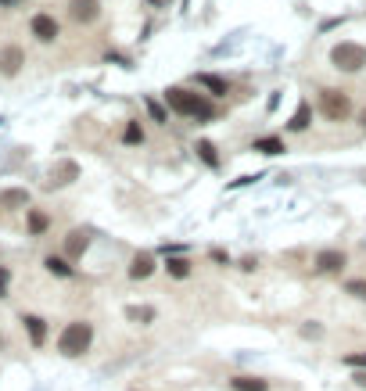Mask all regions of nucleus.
Masks as SVG:
<instances>
[{"label": "nucleus", "mask_w": 366, "mask_h": 391, "mask_svg": "<svg viewBox=\"0 0 366 391\" xmlns=\"http://www.w3.org/2000/svg\"><path fill=\"white\" fill-rule=\"evenodd\" d=\"M165 104L172 108L176 115H194V119H209L212 115V104L194 90H183V86H172L165 90Z\"/></svg>", "instance_id": "f257e3e1"}, {"label": "nucleus", "mask_w": 366, "mask_h": 391, "mask_svg": "<svg viewBox=\"0 0 366 391\" xmlns=\"http://www.w3.org/2000/svg\"><path fill=\"white\" fill-rule=\"evenodd\" d=\"M90 341H93V327H90L87 320H76V323H69L65 331H61V337H58V352L69 355V359H76V355L90 352Z\"/></svg>", "instance_id": "f03ea898"}, {"label": "nucleus", "mask_w": 366, "mask_h": 391, "mask_svg": "<svg viewBox=\"0 0 366 391\" xmlns=\"http://www.w3.org/2000/svg\"><path fill=\"white\" fill-rule=\"evenodd\" d=\"M330 65L338 69V72H359V69H366V47L363 43H352V40H341L330 51Z\"/></svg>", "instance_id": "7ed1b4c3"}, {"label": "nucleus", "mask_w": 366, "mask_h": 391, "mask_svg": "<svg viewBox=\"0 0 366 391\" xmlns=\"http://www.w3.org/2000/svg\"><path fill=\"white\" fill-rule=\"evenodd\" d=\"M320 115L327 122H345L352 115V97H348L345 90H334V86L320 90Z\"/></svg>", "instance_id": "20e7f679"}, {"label": "nucleus", "mask_w": 366, "mask_h": 391, "mask_svg": "<svg viewBox=\"0 0 366 391\" xmlns=\"http://www.w3.org/2000/svg\"><path fill=\"white\" fill-rule=\"evenodd\" d=\"M101 14V0H69V19L79 22V25H90L98 22Z\"/></svg>", "instance_id": "39448f33"}, {"label": "nucleus", "mask_w": 366, "mask_h": 391, "mask_svg": "<svg viewBox=\"0 0 366 391\" xmlns=\"http://www.w3.org/2000/svg\"><path fill=\"white\" fill-rule=\"evenodd\" d=\"M345 252H338V248H323L320 255H316V273H341L345 270Z\"/></svg>", "instance_id": "423d86ee"}, {"label": "nucleus", "mask_w": 366, "mask_h": 391, "mask_svg": "<svg viewBox=\"0 0 366 391\" xmlns=\"http://www.w3.org/2000/svg\"><path fill=\"white\" fill-rule=\"evenodd\" d=\"M29 29H33V36H36L40 43H51V40H58V22L51 19V14H36V19L29 22Z\"/></svg>", "instance_id": "0eeeda50"}, {"label": "nucleus", "mask_w": 366, "mask_h": 391, "mask_svg": "<svg viewBox=\"0 0 366 391\" xmlns=\"http://www.w3.org/2000/svg\"><path fill=\"white\" fill-rule=\"evenodd\" d=\"M22 61H25L22 47H0V72L4 75H14L22 69Z\"/></svg>", "instance_id": "6e6552de"}, {"label": "nucleus", "mask_w": 366, "mask_h": 391, "mask_svg": "<svg viewBox=\"0 0 366 391\" xmlns=\"http://www.w3.org/2000/svg\"><path fill=\"white\" fill-rule=\"evenodd\" d=\"M155 273V255L151 252H137L130 262V280H148Z\"/></svg>", "instance_id": "1a4fd4ad"}, {"label": "nucleus", "mask_w": 366, "mask_h": 391, "mask_svg": "<svg viewBox=\"0 0 366 391\" xmlns=\"http://www.w3.org/2000/svg\"><path fill=\"white\" fill-rule=\"evenodd\" d=\"M87 248H90V233H87V230H72L69 237H65V255H69V259H79Z\"/></svg>", "instance_id": "9d476101"}, {"label": "nucleus", "mask_w": 366, "mask_h": 391, "mask_svg": "<svg viewBox=\"0 0 366 391\" xmlns=\"http://www.w3.org/2000/svg\"><path fill=\"white\" fill-rule=\"evenodd\" d=\"M79 176V165L76 162H58L54 169H51V187H65V183H72Z\"/></svg>", "instance_id": "9b49d317"}, {"label": "nucleus", "mask_w": 366, "mask_h": 391, "mask_svg": "<svg viewBox=\"0 0 366 391\" xmlns=\"http://www.w3.org/2000/svg\"><path fill=\"white\" fill-rule=\"evenodd\" d=\"M126 320L148 327V323H155V309L151 305H126Z\"/></svg>", "instance_id": "f8f14e48"}, {"label": "nucleus", "mask_w": 366, "mask_h": 391, "mask_svg": "<svg viewBox=\"0 0 366 391\" xmlns=\"http://www.w3.org/2000/svg\"><path fill=\"white\" fill-rule=\"evenodd\" d=\"M22 323H25V331H29V341H33V345L40 348V345H43V337H47V323H43L40 316H25Z\"/></svg>", "instance_id": "ddd939ff"}, {"label": "nucleus", "mask_w": 366, "mask_h": 391, "mask_svg": "<svg viewBox=\"0 0 366 391\" xmlns=\"http://www.w3.org/2000/svg\"><path fill=\"white\" fill-rule=\"evenodd\" d=\"M22 205H29V191H0V209H22Z\"/></svg>", "instance_id": "4468645a"}, {"label": "nucleus", "mask_w": 366, "mask_h": 391, "mask_svg": "<svg viewBox=\"0 0 366 391\" xmlns=\"http://www.w3.org/2000/svg\"><path fill=\"white\" fill-rule=\"evenodd\" d=\"M194 83L198 86H205L212 93V97H222V93H227L230 86H227V80H219V75H194Z\"/></svg>", "instance_id": "2eb2a0df"}, {"label": "nucleus", "mask_w": 366, "mask_h": 391, "mask_svg": "<svg viewBox=\"0 0 366 391\" xmlns=\"http://www.w3.org/2000/svg\"><path fill=\"white\" fill-rule=\"evenodd\" d=\"M309 119H312V108H309L306 101H301V104H298V112H295V119L288 122V130H291V133H301V130H309Z\"/></svg>", "instance_id": "dca6fc26"}, {"label": "nucleus", "mask_w": 366, "mask_h": 391, "mask_svg": "<svg viewBox=\"0 0 366 391\" xmlns=\"http://www.w3.org/2000/svg\"><path fill=\"white\" fill-rule=\"evenodd\" d=\"M165 270H169V276L187 280V276H190V262H187V259H180V255H169V259H165Z\"/></svg>", "instance_id": "f3484780"}, {"label": "nucleus", "mask_w": 366, "mask_h": 391, "mask_svg": "<svg viewBox=\"0 0 366 391\" xmlns=\"http://www.w3.org/2000/svg\"><path fill=\"white\" fill-rule=\"evenodd\" d=\"M230 388H233V391H269V384H266L262 377H233Z\"/></svg>", "instance_id": "a211bd4d"}, {"label": "nucleus", "mask_w": 366, "mask_h": 391, "mask_svg": "<svg viewBox=\"0 0 366 391\" xmlns=\"http://www.w3.org/2000/svg\"><path fill=\"white\" fill-rule=\"evenodd\" d=\"M251 151H262V154H280V151H284V140H277V137H262V140H255V144H251Z\"/></svg>", "instance_id": "6ab92c4d"}, {"label": "nucleus", "mask_w": 366, "mask_h": 391, "mask_svg": "<svg viewBox=\"0 0 366 391\" xmlns=\"http://www.w3.org/2000/svg\"><path fill=\"white\" fill-rule=\"evenodd\" d=\"M194 151L201 154V162H205V165H212V169L219 165V154H216V147L209 144V140H198V147H194Z\"/></svg>", "instance_id": "aec40b11"}, {"label": "nucleus", "mask_w": 366, "mask_h": 391, "mask_svg": "<svg viewBox=\"0 0 366 391\" xmlns=\"http://www.w3.org/2000/svg\"><path fill=\"white\" fill-rule=\"evenodd\" d=\"M43 265H47V270H51L54 276H72V265H69L65 259H58V255H51V259H47Z\"/></svg>", "instance_id": "412c9836"}, {"label": "nucleus", "mask_w": 366, "mask_h": 391, "mask_svg": "<svg viewBox=\"0 0 366 391\" xmlns=\"http://www.w3.org/2000/svg\"><path fill=\"white\" fill-rule=\"evenodd\" d=\"M47 226H51V219H47L40 209H33V212H29V233H43Z\"/></svg>", "instance_id": "4be33fe9"}, {"label": "nucleus", "mask_w": 366, "mask_h": 391, "mask_svg": "<svg viewBox=\"0 0 366 391\" xmlns=\"http://www.w3.org/2000/svg\"><path fill=\"white\" fill-rule=\"evenodd\" d=\"M122 140H126V144H144V130H140V122H130V126L122 130Z\"/></svg>", "instance_id": "5701e85b"}, {"label": "nucleus", "mask_w": 366, "mask_h": 391, "mask_svg": "<svg viewBox=\"0 0 366 391\" xmlns=\"http://www.w3.org/2000/svg\"><path fill=\"white\" fill-rule=\"evenodd\" d=\"M345 291L352 294V298L366 302V280H348V284H345Z\"/></svg>", "instance_id": "b1692460"}, {"label": "nucleus", "mask_w": 366, "mask_h": 391, "mask_svg": "<svg viewBox=\"0 0 366 391\" xmlns=\"http://www.w3.org/2000/svg\"><path fill=\"white\" fill-rule=\"evenodd\" d=\"M345 366H363L366 370V352H348L345 355Z\"/></svg>", "instance_id": "393cba45"}, {"label": "nucleus", "mask_w": 366, "mask_h": 391, "mask_svg": "<svg viewBox=\"0 0 366 391\" xmlns=\"http://www.w3.org/2000/svg\"><path fill=\"white\" fill-rule=\"evenodd\" d=\"M8 280H11V273L0 265V298H4V291H8Z\"/></svg>", "instance_id": "a878e982"}, {"label": "nucleus", "mask_w": 366, "mask_h": 391, "mask_svg": "<svg viewBox=\"0 0 366 391\" xmlns=\"http://www.w3.org/2000/svg\"><path fill=\"white\" fill-rule=\"evenodd\" d=\"M301 334H306V337H320L323 327H316V323H312V327H301Z\"/></svg>", "instance_id": "bb28decb"}, {"label": "nucleus", "mask_w": 366, "mask_h": 391, "mask_svg": "<svg viewBox=\"0 0 366 391\" xmlns=\"http://www.w3.org/2000/svg\"><path fill=\"white\" fill-rule=\"evenodd\" d=\"M148 108H151V115H155V119H158V122H165V115H162V108H158V104H155V101H151V104H148Z\"/></svg>", "instance_id": "cd10ccee"}, {"label": "nucleus", "mask_w": 366, "mask_h": 391, "mask_svg": "<svg viewBox=\"0 0 366 391\" xmlns=\"http://www.w3.org/2000/svg\"><path fill=\"white\" fill-rule=\"evenodd\" d=\"M356 384H359V388H366V373H356Z\"/></svg>", "instance_id": "c85d7f7f"}, {"label": "nucleus", "mask_w": 366, "mask_h": 391, "mask_svg": "<svg viewBox=\"0 0 366 391\" xmlns=\"http://www.w3.org/2000/svg\"><path fill=\"white\" fill-rule=\"evenodd\" d=\"M0 4H14V0H0Z\"/></svg>", "instance_id": "c756f323"}]
</instances>
